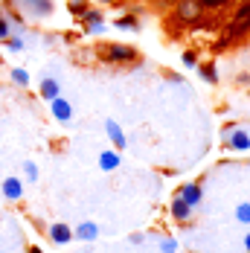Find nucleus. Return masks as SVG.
<instances>
[{
	"label": "nucleus",
	"instance_id": "nucleus-16",
	"mask_svg": "<svg viewBox=\"0 0 250 253\" xmlns=\"http://www.w3.org/2000/svg\"><path fill=\"white\" fill-rule=\"evenodd\" d=\"M236 221H242V224H250V204H242V207L236 210Z\"/></svg>",
	"mask_w": 250,
	"mask_h": 253
},
{
	"label": "nucleus",
	"instance_id": "nucleus-22",
	"mask_svg": "<svg viewBox=\"0 0 250 253\" xmlns=\"http://www.w3.org/2000/svg\"><path fill=\"white\" fill-rule=\"evenodd\" d=\"M70 12H76V15H84V3H82V0L70 3Z\"/></svg>",
	"mask_w": 250,
	"mask_h": 253
},
{
	"label": "nucleus",
	"instance_id": "nucleus-12",
	"mask_svg": "<svg viewBox=\"0 0 250 253\" xmlns=\"http://www.w3.org/2000/svg\"><path fill=\"white\" fill-rule=\"evenodd\" d=\"M230 146H233V149H250V137L245 131H236L233 140H230Z\"/></svg>",
	"mask_w": 250,
	"mask_h": 253
},
{
	"label": "nucleus",
	"instance_id": "nucleus-1",
	"mask_svg": "<svg viewBox=\"0 0 250 253\" xmlns=\"http://www.w3.org/2000/svg\"><path fill=\"white\" fill-rule=\"evenodd\" d=\"M201 3L198 0H177V21L180 24H198L201 21Z\"/></svg>",
	"mask_w": 250,
	"mask_h": 253
},
{
	"label": "nucleus",
	"instance_id": "nucleus-8",
	"mask_svg": "<svg viewBox=\"0 0 250 253\" xmlns=\"http://www.w3.org/2000/svg\"><path fill=\"white\" fill-rule=\"evenodd\" d=\"M3 195H6V198H12V201H15V198H21V183H18L15 177H9V180L3 183Z\"/></svg>",
	"mask_w": 250,
	"mask_h": 253
},
{
	"label": "nucleus",
	"instance_id": "nucleus-18",
	"mask_svg": "<svg viewBox=\"0 0 250 253\" xmlns=\"http://www.w3.org/2000/svg\"><path fill=\"white\" fill-rule=\"evenodd\" d=\"M117 26H120V29H137V18H120Z\"/></svg>",
	"mask_w": 250,
	"mask_h": 253
},
{
	"label": "nucleus",
	"instance_id": "nucleus-4",
	"mask_svg": "<svg viewBox=\"0 0 250 253\" xmlns=\"http://www.w3.org/2000/svg\"><path fill=\"white\" fill-rule=\"evenodd\" d=\"M73 236H76V239H82V242H93V239L99 236V227H96L93 221H84V224H79V227H76Z\"/></svg>",
	"mask_w": 250,
	"mask_h": 253
},
{
	"label": "nucleus",
	"instance_id": "nucleus-5",
	"mask_svg": "<svg viewBox=\"0 0 250 253\" xmlns=\"http://www.w3.org/2000/svg\"><path fill=\"white\" fill-rule=\"evenodd\" d=\"M180 198H183V201L195 210V207L201 204V186H198V183H189V186H183V189H180Z\"/></svg>",
	"mask_w": 250,
	"mask_h": 253
},
{
	"label": "nucleus",
	"instance_id": "nucleus-20",
	"mask_svg": "<svg viewBox=\"0 0 250 253\" xmlns=\"http://www.w3.org/2000/svg\"><path fill=\"white\" fill-rule=\"evenodd\" d=\"M242 18H250V3H242V6H239V12H236L233 21H242Z\"/></svg>",
	"mask_w": 250,
	"mask_h": 253
},
{
	"label": "nucleus",
	"instance_id": "nucleus-2",
	"mask_svg": "<svg viewBox=\"0 0 250 253\" xmlns=\"http://www.w3.org/2000/svg\"><path fill=\"white\" fill-rule=\"evenodd\" d=\"M105 55L111 61H137V50L134 47H125V44H111Z\"/></svg>",
	"mask_w": 250,
	"mask_h": 253
},
{
	"label": "nucleus",
	"instance_id": "nucleus-21",
	"mask_svg": "<svg viewBox=\"0 0 250 253\" xmlns=\"http://www.w3.org/2000/svg\"><path fill=\"white\" fill-rule=\"evenodd\" d=\"M160 248H163V253H175L177 251L175 239H163V245H160Z\"/></svg>",
	"mask_w": 250,
	"mask_h": 253
},
{
	"label": "nucleus",
	"instance_id": "nucleus-26",
	"mask_svg": "<svg viewBox=\"0 0 250 253\" xmlns=\"http://www.w3.org/2000/svg\"><path fill=\"white\" fill-rule=\"evenodd\" d=\"M108 3H111V0H108Z\"/></svg>",
	"mask_w": 250,
	"mask_h": 253
},
{
	"label": "nucleus",
	"instance_id": "nucleus-6",
	"mask_svg": "<svg viewBox=\"0 0 250 253\" xmlns=\"http://www.w3.org/2000/svg\"><path fill=\"white\" fill-rule=\"evenodd\" d=\"M50 236H52V242H58V245H67V242L73 239V230L67 227V224H52Z\"/></svg>",
	"mask_w": 250,
	"mask_h": 253
},
{
	"label": "nucleus",
	"instance_id": "nucleus-11",
	"mask_svg": "<svg viewBox=\"0 0 250 253\" xmlns=\"http://www.w3.org/2000/svg\"><path fill=\"white\" fill-rule=\"evenodd\" d=\"M117 166H120V154H114V152L102 154V169H105V172H111V169H117Z\"/></svg>",
	"mask_w": 250,
	"mask_h": 253
},
{
	"label": "nucleus",
	"instance_id": "nucleus-19",
	"mask_svg": "<svg viewBox=\"0 0 250 253\" xmlns=\"http://www.w3.org/2000/svg\"><path fill=\"white\" fill-rule=\"evenodd\" d=\"M183 64H186V67H195V64H198V55H195L192 50H186L183 52Z\"/></svg>",
	"mask_w": 250,
	"mask_h": 253
},
{
	"label": "nucleus",
	"instance_id": "nucleus-7",
	"mask_svg": "<svg viewBox=\"0 0 250 253\" xmlns=\"http://www.w3.org/2000/svg\"><path fill=\"white\" fill-rule=\"evenodd\" d=\"M248 29H250V18H242V21H230V26H227V35H230V38H242Z\"/></svg>",
	"mask_w": 250,
	"mask_h": 253
},
{
	"label": "nucleus",
	"instance_id": "nucleus-24",
	"mask_svg": "<svg viewBox=\"0 0 250 253\" xmlns=\"http://www.w3.org/2000/svg\"><path fill=\"white\" fill-rule=\"evenodd\" d=\"M245 251L250 253V233H248V236H245Z\"/></svg>",
	"mask_w": 250,
	"mask_h": 253
},
{
	"label": "nucleus",
	"instance_id": "nucleus-3",
	"mask_svg": "<svg viewBox=\"0 0 250 253\" xmlns=\"http://www.w3.org/2000/svg\"><path fill=\"white\" fill-rule=\"evenodd\" d=\"M172 215H175L177 221H189V218H192V207L177 195L175 201H172Z\"/></svg>",
	"mask_w": 250,
	"mask_h": 253
},
{
	"label": "nucleus",
	"instance_id": "nucleus-25",
	"mask_svg": "<svg viewBox=\"0 0 250 253\" xmlns=\"http://www.w3.org/2000/svg\"><path fill=\"white\" fill-rule=\"evenodd\" d=\"M29 253H41V251H38V248H29Z\"/></svg>",
	"mask_w": 250,
	"mask_h": 253
},
{
	"label": "nucleus",
	"instance_id": "nucleus-13",
	"mask_svg": "<svg viewBox=\"0 0 250 253\" xmlns=\"http://www.w3.org/2000/svg\"><path fill=\"white\" fill-rule=\"evenodd\" d=\"M198 70H201V79H204V82H212V84L218 82V73H215V64H201Z\"/></svg>",
	"mask_w": 250,
	"mask_h": 253
},
{
	"label": "nucleus",
	"instance_id": "nucleus-17",
	"mask_svg": "<svg viewBox=\"0 0 250 253\" xmlns=\"http://www.w3.org/2000/svg\"><path fill=\"white\" fill-rule=\"evenodd\" d=\"M198 3H201V9H224L230 0H198Z\"/></svg>",
	"mask_w": 250,
	"mask_h": 253
},
{
	"label": "nucleus",
	"instance_id": "nucleus-9",
	"mask_svg": "<svg viewBox=\"0 0 250 253\" xmlns=\"http://www.w3.org/2000/svg\"><path fill=\"white\" fill-rule=\"evenodd\" d=\"M105 128H108V137H111V143H114L117 149H123V146H125V137H123V131L117 128V123H108Z\"/></svg>",
	"mask_w": 250,
	"mask_h": 253
},
{
	"label": "nucleus",
	"instance_id": "nucleus-14",
	"mask_svg": "<svg viewBox=\"0 0 250 253\" xmlns=\"http://www.w3.org/2000/svg\"><path fill=\"white\" fill-rule=\"evenodd\" d=\"M84 21H87V29L102 32V15H99V12H84Z\"/></svg>",
	"mask_w": 250,
	"mask_h": 253
},
{
	"label": "nucleus",
	"instance_id": "nucleus-10",
	"mask_svg": "<svg viewBox=\"0 0 250 253\" xmlns=\"http://www.w3.org/2000/svg\"><path fill=\"white\" fill-rule=\"evenodd\" d=\"M52 114L58 117V120H70V114H73V108L67 105V102H61V99H55L52 102Z\"/></svg>",
	"mask_w": 250,
	"mask_h": 253
},
{
	"label": "nucleus",
	"instance_id": "nucleus-23",
	"mask_svg": "<svg viewBox=\"0 0 250 253\" xmlns=\"http://www.w3.org/2000/svg\"><path fill=\"white\" fill-rule=\"evenodd\" d=\"M6 35H9V24L0 18V38H6Z\"/></svg>",
	"mask_w": 250,
	"mask_h": 253
},
{
	"label": "nucleus",
	"instance_id": "nucleus-15",
	"mask_svg": "<svg viewBox=\"0 0 250 253\" xmlns=\"http://www.w3.org/2000/svg\"><path fill=\"white\" fill-rule=\"evenodd\" d=\"M41 96H44V99H55V96H58V84L47 79V82L41 84Z\"/></svg>",
	"mask_w": 250,
	"mask_h": 253
}]
</instances>
